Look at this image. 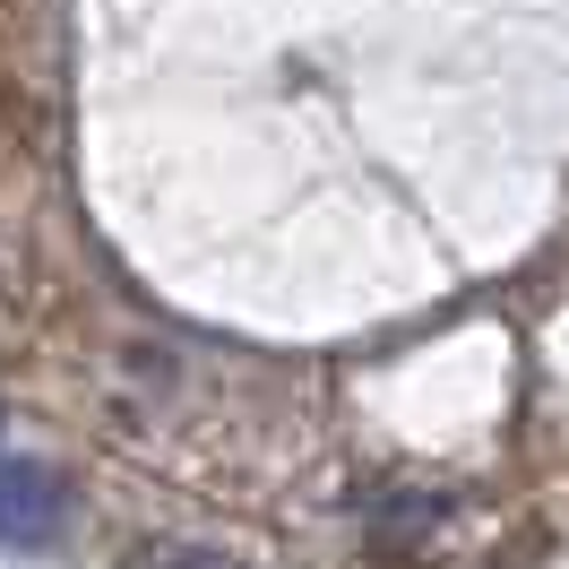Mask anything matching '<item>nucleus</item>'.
Masks as SVG:
<instances>
[{
    "label": "nucleus",
    "instance_id": "f257e3e1",
    "mask_svg": "<svg viewBox=\"0 0 569 569\" xmlns=\"http://www.w3.org/2000/svg\"><path fill=\"white\" fill-rule=\"evenodd\" d=\"M70 527V483L43 458H0V543L9 552H43Z\"/></svg>",
    "mask_w": 569,
    "mask_h": 569
}]
</instances>
